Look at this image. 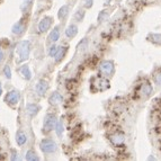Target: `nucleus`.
Segmentation results:
<instances>
[{"mask_svg":"<svg viewBox=\"0 0 161 161\" xmlns=\"http://www.w3.org/2000/svg\"><path fill=\"white\" fill-rule=\"evenodd\" d=\"M16 141H17L18 145H24L26 143V141H27V135H26L24 132L19 131L16 134Z\"/></svg>","mask_w":161,"mask_h":161,"instance_id":"nucleus-16","label":"nucleus"},{"mask_svg":"<svg viewBox=\"0 0 161 161\" xmlns=\"http://www.w3.org/2000/svg\"><path fill=\"white\" fill-rule=\"evenodd\" d=\"M115 70V65L113 61H109V60H105L100 62L99 64V72L102 73V76L104 77H112L113 73H114Z\"/></svg>","mask_w":161,"mask_h":161,"instance_id":"nucleus-3","label":"nucleus"},{"mask_svg":"<svg viewBox=\"0 0 161 161\" xmlns=\"http://www.w3.org/2000/svg\"><path fill=\"white\" fill-rule=\"evenodd\" d=\"M85 17V10H78L74 15V18H76L77 21H81Z\"/></svg>","mask_w":161,"mask_h":161,"instance_id":"nucleus-24","label":"nucleus"},{"mask_svg":"<svg viewBox=\"0 0 161 161\" xmlns=\"http://www.w3.org/2000/svg\"><path fill=\"white\" fill-rule=\"evenodd\" d=\"M77 34H78V26L77 25L71 24V25H69L68 27H67V30H65V35H67V37L73 38Z\"/></svg>","mask_w":161,"mask_h":161,"instance_id":"nucleus-12","label":"nucleus"},{"mask_svg":"<svg viewBox=\"0 0 161 161\" xmlns=\"http://www.w3.org/2000/svg\"><path fill=\"white\" fill-rule=\"evenodd\" d=\"M152 86L150 85L149 82H144L140 87V95L143 98H148L152 93Z\"/></svg>","mask_w":161,"mask_h":161,"instance_id":"nucleus-10","label":"nucleus"},{"mask_svg":"<svg viewBox=\"0 0 161 161\" xmlns=\"http://www.w3.org/2000/svg\"><path fill=\"white\" fill-rule=\"evenodd\" d=\"M30 52V44L28 41H21L16 46V53L18 56V61H25L28 59Z\"/></svg>","mask_w":161,"mask_h":161,"instance_id":"nucleus-1","label":"nucleus"},{"mask_svg":"<svg viewBox=\"0 0 161 161\" xmlns=\"http://www.w3.org/2000/svg\"><path fill=\"white\" fill-rule=\"evenodd\" d=\"M25 32V25L21 23V21H19V23H17V24H15V25L13 26V33L16 35H21L23 34Z\"/></svg>","mask_w":161,"mask_h":161,"instance_id":"nucleus-15","label":"nucleus"},{"mask_svg":"<svg viewBox=\"0 0 161 161\" xmlns=\"http://www.w3.org/2000/svg\"><path fill=\"white\" fill-rule=\"evenodd\" d=\"M39 109H41V107L38 106V105H35V104H27V106H26L27 113H28V115L32 116V117H34L35 115H37Z\"/></svg>","mask_w":161,"mask_h":161,"instance_id":"nucleus-13","label":"nucleus"},{"mask_svg":"<svg viewBox=\"0 0 161 161\" xmlns=\"http://www.w3.org/2000/svg\"><path fill=\"white\" fill-rule=\"evenodd\" d=\"M1 93H2V86L0 84V96H1Z\"/></svg>","mask_w":161,"mask_h":161,"instance_id":"nucleus-30","label":"nucleus"},{"mask_svg":"<svg viewBox=\"0 0 161 161\" xmlns=\"http://www.w3.org/2000/svg\"><path fill=\"white\" fill-rule=\"evenodd\" d=\"M59 38H60V30L59 27H55V28L52 30V32L49 35V41L52 43H55L59 41Z\"/></svg>","mask_w":161,"mask_h":161,"instance_id":"nucleus-14","label":"nucleus"},{"mask_svg":"<svg viewBox=\"0 0 161 161\" xmlns=\"http://www.w3.org/2000/svg\"><path fill=\"white\" fill-rule=\"evenodd\" d=\"M47 90H49V84L46 80H39L35 86V91L41 97H43L46 93Z\"/></svg>","mask_w":161,"mask_h":161,"instance_id":"nucleus-9","label":"nucleus"},{"mask_svg":"<svg viewBox=\"0 0 161 161\" xmlns=\"http://www.w3.org/2000/svg\"><path fill=\"white\" fill-rule=\"evenodd\" d=\"M154 82H156L158 86H161V71L157 72V73L154 74Z\"/></svg>","mask_w":161,"mask_h":161,"instance_id":"nucleus-26","label":"nucleus"},{"mask_svg":"<svg viewBox=\"0 0 161 161\" xmlns=\"http://www.w3.org/2000/svg\"><path fill=\"white\" fill-rule=\"evenodd\" d=\"M58 123L56 116L53 114H47L44 117V122H43V130L45 132H51L52 130L55 128V125Z\"/></svg>","mask_w":161,"mask_h":161,"instance_id":"nucleus-5","label":"nucleus"},{"mask_svg":"<svg viewBox=\"0 0 161 161\" xmlns=\"http://www.w3.org/2000/svg\"><path fill=\"white\" fill-rule=\"evenodd\" d=\"M32 2H33V0H24V4L21 6V9H23V10H27L28 7L32 5Z\"/></svg>","mask_w":161,"mask_h":161,"instance_id":"nucleus-27","label":"nucleus"},{"mask_svg":"<svg viewBox=\"0 0 161 161\" xmlns=\"http://www.w3.org/2000/svg\"><path fill=\"white\" fill-rule=\"evenodd\" d=\"M69 15V7L68 6H62L60 8L59 13H58V16H59L60 19H64Z\"/></svg>","mask_w":161,"mask_h":161,"instance_id":"nucleus-20","label":"nucleus"},{"mask_svg":"<svg viewBox=\"0 0 161 161\" xmlns=\"http://www.w3.org/2000/svg\"><path fill=\"white\" fill-rule=\"evenodd\" d=\"M21 100V93L18 90H11L7 93V96L5 98V102L9 104L10 106H15L17 105L18 103Z\"/></svg>","mask_w":161,"mask_h":161,"instance_id":"nucleus-7","label":"nucleus"},{"mask_svg":"<svg viewBox=\"0 0 161 161\" xmlns=\"http://www.w3.org/2000/svg\"><path fill=\"white\" fill-rule=\"evenodd\" d=\"M39 149L43 153L51 154V153L55 152L58 150V145L55 143V141L51 140V139H44L39 143Z\"/></svg>","mask_w":161,"mask_h":161,"instance_id":"nucleus-2","label":"nucleus"},{"mask_svg":"<svg viewBox=\"0 0 161 161\" xmlns=\"http://www.w3.org/2000/svg\"><path fill=\"white\" fill-rule=\"evenodd\" d=\"M19 71H21V76L24 77L26 80H30V78H32V72H30V67H28V65H23Z\"/></svg>","mask_w":161,"mask_h":161,"instance_id":"nucleus-17","label":"nucleus"},{"mask_svg":"<svg viewBox=\"0 0 161 161\" xmlns=\"http://www.w3.org/2000/svg\"><path fill=\"white\" fill-rule=\"evenodd\" d=\"M93 4V0H85V7L86 8H91Z\"/></svg>","mask_w":161,"mask_h":161,"instance_id":"nucleus-28","label":"nucleus"},{"mask_svg":"<svg viewBox=\"0 0 161 161\" xmlns=\"http://www.w3.org/2000/svg\"><path fill=\"white\" fill-rule=\"evenodd\" d=\"M52 21H53V18L50 17V16H45L43 17L39 23H38V30L41 33H45L47 30H50V27L52 25Z\"/></svg>","mask_w":161,"mask_h":161,"instance_id":"nucleus-8","label":"nucleus"},{"mask_svg":"<svg viewBox=\"0 0 161 161\" xmlns=\"http://www.w3.org/2000/svg\"><path fill=\"white\" fill-rule=\"evenodd\" d=\"M150 41H152V43L161 45V34H152L150 35Z\"/></svg>","mask_w":161,"mask_h":161,"instance_id":"nucleus-22","label":"nucleus"},{"mask_svg":"<svg viewBox=\"0 0 161 161\" xmlns=\"http://www.w3.org/2000/svg\"><path fill=\"white\" fill-rule=\"evenodd\" d=\"M25 159L28 161H35V160H39V158L37 157V154L35 151L33 150H28L27 152H26V156H25Z\"/></svg>","mask_w":161,"mask_h":161,"instance_id":"nucleus-19","label":"nucleus"},{"mask_svg":"<svg viewBox=\"0 0 161 161\" xmlns=\"http://www.w3.org/2000/svg\"><path fill=\"white\" fill-rule=\"evenodd\" d=\"M109 141L115 147H122L125 143V134L122 132H115L109 135Z\"/></svg>","mask_w":161,"mask_h":161,"instance_id":"nucleus-6","label":"nucleus"},{"mask_svg":"<svg viewBox=\"0 0 161 161\" xmlns=\"http://www.w3.org/2000/svg\"><path fill=\"white\" fill-rule=\"evenodd\" d=\"M4 73H5V77H6L7 79H10V78H11V70H10V67H9V65H6V67H5Z\"/></svg>","mask_w":161,"mask_h":161,"instance_id":"nucleus-25","label":"nucleus"},{"mask_svg":"<svg viewBox=\"0 0 161 161\" xmlns=\"http://www.w3.org/2000/svg\"><path fill=\"white\" fill-rule=\"evenodd\" d=\"M4 59H5V53H4V51H2V49L0 47V63L4 61Z\"/></svg>","mask_w":161,"mask_h":161,"instance_id":"nucleus-29","label":"nucleus"},{"mask_svg":"<svg viewBox=\"0 0 161 161\" xmlns=\"http://www.w3.org/2000/svg\"><path fill=\"white\" fill-rule=\"evenodd\" d=\"M65 53H67V47H65V46H60L59 47V51H58L56 55L54 56L55 61H56V62H60V61H61V60L64 58Z\"/></svg>","mask_w":161,"mask_h":161,"instance_id":"nucleus-18","label":"nucleus"},{"mask_svg":"<svg viewBox=\"0 0 161 161\" xmlns=\"http://www.w3.org/2000/svg\"><path fill=\"white\" fill-rule=\"evenodd\" d=\"M58 51H59V47L53 44V45L50 47V50H49V55L52 56V58H54L55 55H56V53H58Z\"/></svg>","mask_w":161,"mask_h":161,"instance_id":"nucleus-23","label":"nucleus"},{"mask_svg":"<svg viewBox=\"0 0 161 161\" xmlns=\"http://www.w3.org/2000/svg\"><path fill=\"white\" fill-rule=\"evenodd\" d=\"M93 87L95 89L97 90V91H105L109 88V81L107 79L106 77H98L95 79V81L93 82Z\"/></svg>","mask_w":161,"mask_h":161,"instance_id":"nucleus-4","label":"nucleus"},{"mask_svg":"<svg viewBox=\"0 0 161 161\" xmlns=\"http://www.w3.org/2000/svg\"><path fill=\"white\" fill-rule=\"evenodd\" d=\"M62 100H63V98L61 96V93H58V91L52 93L51 96L49 97V103H50V105H53V106H56V105L61 104Z\"/></svg>","mask_w":161,"mask_h":161,"instance_id":"nucleus-11","label":"nucleus"},{"mask_svg":"<svg viewBox=\"0 0 161 161\" xmlns=\"http://www.w3.org/2000/svg\"><path fill=\"white\" fill-rule=\"evenodd\" d=\"M55 133H56V135L58 136H62L63 134V123H62V121H58V123L55 125Z\"/></svg>","mask_w":161,"mask_h":161,"instance_id":"nucleus-21","label":"nucleus"}]
</instances>
